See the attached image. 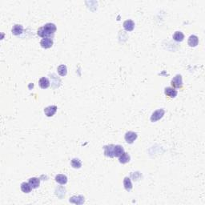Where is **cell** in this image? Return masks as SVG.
Returning a JSON list of instances; mask_svg holds the SVG:
<instances>
[{
	"label": "cell",
	"mask_w": 205,
	"mask_h": 205,
	"mask_svg": "<svg viewBox=\"0 0 205 205\" xmlns=\"http://www.w3.org/2000/svg\"><path fill=\"white\" fill-rule=\"evenodd\" d=\"M23 31V26L20 24H15L13 26L11 30L12 34L14 35H19Z\"/></svg>",
	"instance_id": "10"
},
{
	"label": "cell",
	"mask_w": 205,
	"mask_h": 205,
	"mask_svg": "<svg viewBox=\"0 0 205 205\" xmlns=\"http://www.w3.org/2000/svg\"><path fill=\"white\" fill-rule=\"evenodd\" d=\"M164 93L167 96H169L170 98H175L178 94L177 91L173 88H166L164 89Z\"/></svg>",
	"instance_id": "12"
},
{
	"label": "cell",
	"mask_w": 205,
	"mask_h": 205,
	"mask_svg": "<svg viewBox=\"0 0 205 205\" xmlns=\"http://www.w3.org/2000/svg\"><path fill=\"white\" fill-rule=\"evenodd\" d=\"M70 164H71V167L73 168H75V169H79V168L82 167V163L79 159L77 158L72 159L71 161H70Z\"/></svg>",
	"instance_id": "21"
},
{
	"label": "cell",
	"mask_w": 205,
	"mask_h": 205,
	"mask_svg": "<svg viewBox=\"0 0 205 205\" xmlns=\"http://www.w3.org/2000/svg\"><path fill=\"white\" fill-rule=\"evenodd\" d=\"M57 106L51 105L49 107H47L46 108H44V113L47 115V117H52L54 115L56 114L57 111Z\"/></svg>",
	"instance_id": "5"
},
{
	"label": "cell",
	"mask_w": 205,
	"mask_h": 205,
	"mask_svg": "<svg viewBox=\"0 0 205 205\" xmlns=\"http://www.w3.org/2000/svg\"><path fill=\"white\" fill-rule=\"evenodd\" d=\"M130 159H131L130 155H128V153L125 152L119 157V161H120V164H125L127 163H128L130 161Z\"/></svg>",
	"instance_id": "15"
},
{
	"label": "cell",
	"mask_w": 205,
	"mask_h": 205,
	"mask_svg": "<svg viewBox=\"0 0 205 205\" xmlns=\"http://www.w3.org/2000/svg\"><path fill=\"white\" fill-rule=\"evenodd\" d=\"M173 39L176 42H182L184 39V35L181 31H176L173 35Z\"/></svg>",
	"instance_id": "20"
},
{
	"label": "cell",
	"mask_w": 205,
	"mask_h": 205,
	"mask_svg": "<svg viewBox=\"0 0 205 205\" xmlns=\"http://www.w3.org/2000/svg\"><path fill=\"white\" fill-rule=\"evenodd\" d=\"M57 70H58L59 75H61V76H66L68 74V68H67V66L64 64L59 66L57 68Z\"/></svg>",
	"instance_id": "19"
},
{
	"label": "cell",
	"mask_w": 205,
	"mask_h": 205,
	"mask_svg": "<svg viewBox=\"0 0 205 205\" xmlns=\"http://www.w3.org/2000/svg\"><path fill=\"white\" fill-rule=\"evenodd\" d=\"M138 135L137 133H135L134 132H127L125 134V136H124V139H125V141H126L127 144H133L135 140L137 139Z\"/></svg>",
	"instance_id": "4"
},
{
	"label": "cell",
	"mask_w": 205,
	"mask_h": 205,
	"mask_svg": "<svg viewBox=\"0 0 205 205\" xmlns=\"http://www.w3.org/2000/svg\"><path fill=\"white\" fill-rule=\"evenodd\" d=\"M38 85L42 89H47L50 87V81L46 77H42L38 81Z\"/></svg>",
	"instance_id": "9"
},
{
	"label": "cell",
	"mask_w": 205,
	"mask_h": 205,
	"mask_svg": "<svg viewBox=\"0 0 205 205\" xmlns=\"http://www.w3.org/2000/svg\"><path fill=\"white\" fill-rule=\"evenodd\" d=\"M171 84L172 86V88H181L183 87V79H182L181 75H176V76L172 79Z\"/></svg>",
	"instance_id": "3"
},
{
	"label": "cell",
	"mask_w": 205,
	"mask_h": 205,
	"mask_svg": "<svg viewBox=\"0 0 205 205\" xmlns=\"http://www.w3.org/2000/svg\"><path fill=\"white\" fill-rule=\"evenodd\" d=\"M123 186H124V188L126 189V191H130L132 190L133 186H132V181H131V179L129 177H125L124 179H123Z\"/></svg>",
	"instance_id": "18"
},
{
	"label": "cell",
	"mask_w": 205,
	"mask_h": 205,
	"mask_svg": "<svg viewBox=\"0 0 205 205\" xmlns=\"http://www.w3.org/2000/svg\"><path fill=\"white\" fill-rule=\"evenodd\" d=\"M123 28L126 30L127 31H132L135 28V23L131 19L126 20L123 23Z\"/></svg>",
	"instance_id": "8"
},
{
	"label": "cell",
	"mask_w": 205,
	"mask_h": 205,
	"mask_svg": "<svg viewBox=\"0 0 205 205\" xmlns=\"http://www.w3.org/2000/svg\"><path fill=\"white\" fill-rule=\"evenodd\" d=\"M188 45L191 47H196L198 43H199V38L197 37L196 35H191L190 37L188 38Z\"/></svg>",
	"instance_id": "11"
},
{
	"label": "cell",
	"mask_w": 205,
	"mask_h": 205,
	"mask_svg": "<svg viewBox=\"0 0 205 205\" xmlns=\"http://www.w3.org/2000/svg\"><path fill=\"white\" fill-rule=\"evenodd\" d=\"M29 184L31 185V187L32 189H35V188H38L39 187V184H40V179H38V178H35V177H32L29 179Z\"/></svg>",
	"instance_id": "13"
},
{
	"label": "cell",
	"mask_w": 205,
	"mask_h": 205,
	"mask_svg": "<svg viewBox=\"0 0 205 205\" xmlns=\"http://www.w3.org/2000/svg\"><path fill=\"white\" fill-rule=\"evenodd\" d=\"M21 190L23 193H30L32 188L31 187V185L29 184V183H26V182H23L21 184Z\"/></svg>",
	"instance_id": "17"
},
{
	"label": "cell",
	"mask_w": 205,
	"mask_h": 205,
	"mask_svg": "<svg viewBox=\"0 0 205 205\" xmlns=\"http://www.w3.org/2000/svg\"><path fill=\"white\" fill-rule=\"evenodd\" d=\"M114 146L115 145H113V144H110V145H107V146L103 147L104 155L107 157H110V158L114 157Z\"/></svg>",
	"instance_id": "6"
},
{
	"label": "cell",
	"mask_w": 205,
	"mask_h": 205,
	"mask_svg": "<svg viewBox=\"0 0 205 205\" xmlns=\"http://www.w3.org/2000/svg\"><path fill=\"white\" fill-rule=\"evenodd\" d=\"M56 26L54 23H47L40 27L37 31V35L42 38H50L51 35L55 34L56 31Z\"/></svg>",
	"instance_id": "1"
},
{
	"label": "cell",
	"mask_w": 205,
	"mask_h": 205,
	"mask_svg": "<svg viewBox=\"0 0 205 205\" xmlns=\"http://www.w3.org/2000/svg\"><path fill=\"white\" fill-rule=\"evenodd\" d=\"M164 114H165V111H164V109L156 110V111H154L152 113V116H151V121L153 122V123L158 121V120H159L160 119H162V118L164 117Z\"/></svg>",
	"instance_id": "2"
},
{
	"label": "cell",
	"mask_w": 205,
	"mask_h": 205,
	"mask_svg": "<svg viewBox=\"0 0 205 205\" xmlns=\"http://www.w3.org/2000/svg\"><path fill=\"white\" fill-rule=\"evenodd\" d=\"M124 152V149L121 145H115L114 146V157H120Z\"/></svg>",
	"instance_id": "16"
},
{
	"label": "cell",
	"mask_w": 205,
	"mask_h": 205,
	"mask_svg": "<svg viewBox=\"0 0 205 205\" xmlns=\"http://www.w3.org/2000/svg\"><path fill=\"white\" fill-rule=\"evenodd\" d=\"M40 45L44 49H48L53 46V40L51 38H44L40 41Z\"/></svg>",
	"instance_id": "7"
},
{
	"label": "cell",
	"mask_w": 205,
	"mask_h": 205,
	"mask_svg": "<svg viewBox=\"0 0 205 205\" xmlns=\"http://www.w3.org/2000/svg\"><path fill=\"white\" fill-rule=\"evenodd\" d=\"M56 181L59 184H66L68 183V177L63 174H59L56 176Z\"/></svg>",
	"instance_id": "14"
}]
</instances>
